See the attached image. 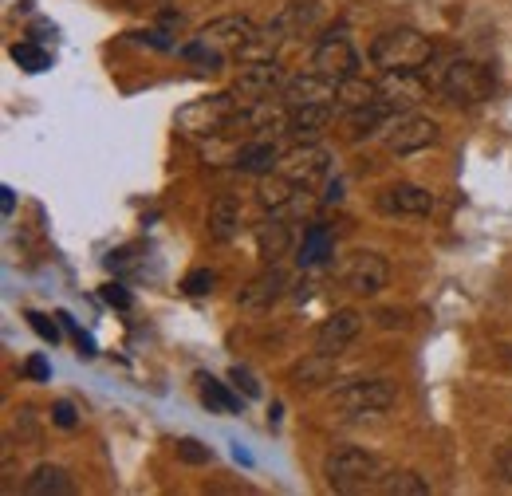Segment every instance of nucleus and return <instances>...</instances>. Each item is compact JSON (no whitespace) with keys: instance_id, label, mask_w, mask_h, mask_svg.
Segmentation results:
<instances>
[{"instance_id":"obj_1","label":"nucleus","mask_w":512,"mask_h":496,"mask_svg":"<svg viewBox=\"0 0 512 496\" xmlns=\"http://www.w3.org/2000/svg\"><path fill=\"white\" fill-rule=\"evenodd\" d=\"M430 56H434V44L414 28H390L371 44V63L383 71H398V67L418 71L422 63H430Z\"/></svg>"},{"instance_id":"obj_2","label":"nucleus","mask_w":512,"mask_h":496,"mask_svg":"<svg viewBox=\"0 0 512 496\" xmlns=\"http://www.w3.org/2000/svg\"><path fill=\"white\" fill-rule=\"evenodd\" d=\"M323 477L335 493H359V489H371L379 485V457H371L367 449H335L323 465Z\"/></svg>"},{"instance_id":"obj_3","label":"nucleus","mask_w":512,"mask_h":496,"mask_svg":"<svg viewBox=\"0 0 512 496\" xmlns=\"http://www.w3.org/2000/svg\"><path fill=\"white\" fill-rule=\"evenodd\" d=\"M237 115H241V103L233 95H209V99H193L190 107H182L178 126L190 138H205V134H225Z\"/></svg>"},{"instance_id":"obj_4","label":"nucleus","mask_w":512,"mask_h":496,"mask_svg":"<svg viewBox=\"0 0 512 496\" xmlns=\"http://www.w3.org/2000/svg\"><path fill=\"white\" fill-rule=\"evenodd\" d=\"M394 398L398 394H394V386L386 378H363V382L339 386L335 398H331V406L339 414H347V418H363V414H383V410H390Z\"/></svg>"},{"instance_id":"obj_5","label":"nucleus","mask_w":512,"mask_h":496,"mask_svg":"<svg viewBox=\"0 0 512 496\" xmlns=\"http://www.w3.org/2000/svg\"><path fill=\"white\" fill-rule=\"evenodd\" d=\"M442 91H446L453 103H465V107H477L493 95V71L477 60H457L446 67L442 75Z\"/></svg>"},{"instance_id":"obj_6","label":"nucleus","mask_w":512,"mask_h":496,"mask_svg":"<svg viewBox=\"0 0 512 496\" xmlns=\"http://www.w3.org/2000/svg\"><path fill=\"white\" fill-rule=\"evenodd\" d=\"M375 91H379V103H383L390 115L410 111V107H418V103L430 99V83L418 71H406V67L383 71V79L375 83Z\"/></svg>"},{"instance_id":"obj_7","label":"nucleus","mask_w":512,"mask_h":496,"mask_svg":"<svg viewBox=\"0 0 512 496\" xmlns=\"http://www.w3.org/2000/svg\"><path fill=\"white\" fill-rule=\"evenodd\" d=\"M253 36H256V24L249 16H221V20H213V24H205L197 32V44H205L209 52H217L225 60V56H241Z\"/></svg>"},{"instance_id":"obj_8","label":"nucleus","mask_w":512,"mask_h":496,"mask_svg":"<svg viewBox=\"0 0 512 496\" xmlns=\"http://www.w3.org/2000/svg\"><path fill=\"white\" fill-rule=\"evenodd\" d=\"M312 67L339 83V79H351L359 71V56H355V48H351V40L343 32H331V36H323L320 48L312 52Z\"/></svg>"},{"instance_id":"obj_9","label":"nucleus","mask_w":512,"mask_h":496,"mask_svg":"<svg viewBox=\"0 0 512 496\" xmlns=\"http://www.w3.org/2000/svg\"><path fill=\"white\" fill-rule=\"evenodd\" d=\"M434 142H438V123L422 119V115H402L386 130V150L390 154H414V150H426Z\"/></svg>"},{"instance_id":"obj_10","label":"nucleus","mask_w":512,"mask_h":496,"mask_svg":"<svg viewBox=\"0 0 512 496\" xmlns=\"http://www.w3.org/2000/svg\"><path fill=\"white\" fill-rule=\"evenodd\" d=\"M386 276H390V268H386V260L379 256V252H351V256H347L343 284H347L351 292H359V296H375V292H383L386 288Z\"/></svg>"},{"instance_id":"obj_11","label":"nucleus","mask_w":512,"mask_h":496,"mask_svg":"<svg viewBox=\"0 0 512 496\" xmlns=\"http://www.w3.org/2000/svg\"><path fill=\"white\" fill-rule=\"evenodd\" d=\"M359 331H363V315H359V311L355 308L335 311L320 331H316V351H320V355H331V359H339V355L359 339Z\"/></svg>"},{"instance_id":"obj_12","label":"nucleus","mask_w":512,"mask_h":496,"mask_svg":"<svg viewBox=\"0 0 512 496\" xmlns=\"http://www.w3.org/2000/svg\"><path fill=\"white\" fill-rule=\"evenodd\" d=\"M331 170V154L323 146H296L288 158H280V174H288L296 186H316Z\"/></svg>"},{"instance_id":"obj_13","label":"nucleus","mask_w":512,"mask_h":496,"mask_svg":"<svg viewBox=\"0 0 512 496\" xmlns=\"http://www.w3.org/2000/svg\"><path fill=\"white\" fill-rule=\"evenodd\" d=\"M379 209L390 217H426L434 209V193L422 186H410V182H398L379 193Z\"/></svg>"},{"instance_id":"obj_14","label":"nucleus","mask_w":512,"mask_h":496,"mask_svg":"<svg viewBox=\"0 0 512 496\" xmlns=\"http://www.w3.org/2000/svg\"><path fill=\"white\" fill-rule=\"evenodd\" d=\"M331 99H339V83L320 75V71L296 75V79L284 83V107L288 111L292 107H308V103H331Z\"/></svg>"},{"instance_id":"obj_15","label":"nucleus","mask_w":512,"mask_h":496,"mask_svg":"<svg viewBox=\"0 0 512 496\" xmlns=\"http://www.w3.org/2000/svg\"><path fill=\"white\" fill-rule=\"evenodd\" d=\"M276 87H280V67L272 60H249L237 71V95L249 99V103H260Z\"/></svg>"},{"instance_id":"obj_16","label":"nucleus","mask_w":512,"mask_h":496,"mask_svg":"<svg viewBox=\"0 0 512 496\" xmlns=\"http://www.w3.org/2000/svg\"><path fill=\"white\" fill-rule=\"evenodd\" d=\"M284 288H288V276H284L280 268H268V272H260L256 280H249V288H241L237 304L245 311H268L284 296Z\"/></svg>"},{"instance_id":"obj_17","label":"nucleus","mask_w":512,"mask_h":496,"mask_svg":"<svg viewBox=\"0 0 512 496\" xmlns=\"http://www.w3.org/2000/svg\"><path fill=\"white\" fill-rule=\"evenodd\" d=\"M335 119V107L331 103H308V107H292L288 111V134L296 138V142H312V138H320L327 123Z\"/></svg>"},{"instance_id":"obj_18","label":"nucleus","mask_w":512,"mask_h":496,"mask_svg":"<svg viewBox=\"0 0 512 496\" xmlns=\"http://www.w3.org/2000/svg\"><path fill=\"white\" fill-rule=\"evenodd\" d=\"M316 20H320V4H316V0H296V4H284L280 16H276L268 28H272L280 40H288V36L308 32Z\"/></svg>"},{"instance_id":"obj_19","label":"nucleus","mask_w":512,"mask_h":496,"mask_svg":"<svg viewBox=\"0 0 512 496\" xmlns=\"http://www.w3.org/2000/svg\"><path fill=\"white\" fill-rule=\"evenodd\" d=\"M237 225H241V201H237V197H221V201L209 209V237L225 245V241L237 237Z\"/></svg>"},{"instance_id":"obj_20","label":"nucleus","mask_w":512,"mask_h":496,"mask_svg":"<svg viewBox=\"0 0 512 496\" xmlns=\"http://www.w3.org/2000/svg\"><path fill=\"white\" fill-rule=\"evenodd\" d=\"M288 248H292V229H288L284 221H264V225H256V252H260L268 264H276Z\"/></svg>"},{"instance_id":"obj_21","label":"nucleus","mask_w":512,"mask_h":496,"mask_svg":"<svg viewBox=\"0 0 512 496\" xmlns=\"http://www.w3.org/2000/svg\"><path fill=\"white\" fill-rule=\"evenodd\" d=\"M331 363H335L331 355H320V351H316L312 359L296 363L288 378H292V386H296V390H316V386H323V382H331V374H335Z\"/></svg>"},{"instance_id":"obj_22","label":"nucleus","mask_w":512,"mask_h":496,"mask_svg":"<svg viewBox=\"0 0 512 496\" xmlns=\"http://www.w3.org/2000/svg\"><path fill=\"white\" fill-rule=\"evenodd\" d=\"M280 166V154H276V146L272 142H249V146H241L237 150V170H245V174H272Z\"/></svg>"},{"instance_id":"obj_23","label":"nucleus","mask_w":512,"mask_h":496,"mask_svg":"<svg viewBox=\"0 0 512 496\" xmlns=\"http://www.w3.org/2000/svg\"><path fill=\"white\" fill-rule=\"evenodd\" d=\"M24 493L28 496H67L71 493V477H67V469H60V465H40V469L28 477Z\"/></svg>"},{"instance_id":"obj_24","label":"nucleus","mask_w":512,"mask_h":496,"mask_svg":"<svg viewBox=\"0 0 512 496\" xmlns=\"http://www.w3.org/2000/svg\"><path fill=\"white\" fill-rule=\"evenodd\" d=\"M331 252H335V241H331L327 225H312V229L304 233V241H300V256H296V260H300V268H316Z\"/></svg>"},{"instance_id":"obj_25","label":"nucleus","mask_w":512,"mask_h":496,"mask_svg":"<svg viewBox=\"0 0 512 496\" xmlns=\"http://www.w3.org/2000/svg\"><path fill=\"white\" fill-rule=\"evenodd\" d=\"M256 193H260V205L264 209H288L296 201V182L288 174H272V178L264 174V182H260Z\"/></svg>"},{"instance_id":"obj_26","label":"nucleus","mask_w":512,"mask_h":496,"mask_svg":"<svg viewBox=\"0 0 512 496\" xmlns=\"http://www.w3.org/2000/svg\"><path fill=\"white\" fill-rule=\"evenodd\" d=\"M375 489L386 496H426L430 493V485H426L418 473H410V469H394V473H386Z\"/></svg>"},{"instance_id":"obj_27","label":"nucleus","mask_w":512,"mask_h":496,"mask_svg":"<svg viewBox=\"0 0 512 496\" xmlns=\"http://www.w3.org/2000/svg\"><path fill=\"white\" fill-rule=\"evenodd\" d=\"M386 115H390V111H386L379 99H375V103H367V107H351V111H347V134H351V138L375 134V126L383 123Z\"/></svg>"},{"instance_id":"obj_28","label":"nucleus","mask_w":512,"mask_h":496,"mask_svg":"<svg viewBox=\"0 0 512 496\" xmlns=\"http://www.w3.org/2000/svg\"><path fill=\"white\" fill-rule=\"evenodd\" d=\"M197 382H201V402H205L213 414H233V410H237V398L225 390V382H217L213 374H201Z\"/></svg>"},{"instance_id":"obj_29","label":"nucleus","mask_w":512,"mask_h":496,"mask_svg":"<svg viewBox=\"0 0 512 496\" xmlns=\"http://www.w3.org/2000/svg\"><path fill=\"white\" fill-rule=\"evenodd\" d=\"M379 99V91H375V83H363L359 75H351V79H339V103L351 111V107H367V103H375Z\"/></svg>"},{"instance_id":"obj_30","label":"nucleus","mask_w":512,"mask_h":496,"mask_svg":"<svg viewBox=\"0 0 512 496\" xmlns=\"http://www.w3.org/2000/svg\"><path fill=\"white\" fill-rule=\"evenodd\" d=\"M12 60L20 63L24 71H32V75H36V71H44V67H48V52H40L36 44H16V48H12Z\"/></svg>"},{"instance_id":"obj_31","label":"nucleus","mask_w":512,"mask_h":496,"mask_svg":"<svg viewBox=\"0 0 512 496\" xmlns=\"http://www.w3.org/2000/svg\"><path fill=\"white\" fill-rule=\"evenodd\" d=\"M178 461H186V465H209L213 453H209V445H201V441H193V437H182V441H178Z\"/></svg>"},{"instance_id":"obj_32","label":"nucleus","mask_w":512,"mask_h":496,"mask_svg":"<svg viewBox=\"0 0 512 496\" xmlns=\"http://www.w3.org/2000/svg\"><path fill=\"white\" fill-rule=\"evenodd\" d=\"M213 284H217V272H213V268H197V272L186 276V284H182V288H186L190 296H209V292H213Z\"/></svg>"},{"instance_id":"obj_33","label":"nucleus","mask_w":512,"mask_h":496,"mask_svg":"<svg viewBox=\"0 0 512 496\" xmlns=\"http://www.w3.org/2000/svg\"><path fill=\"white\" fill-rule=\"evenodd\" d=\"M28 323H32V331H36L44 343H60V331H56V323H48V315L28 311Z\"/></svg>"},{"instance_id":"obj_34","label":"nucleus","mask_w":512,"mask_h":496,"mask_svg":"<svg viewBox=\"0 0 512 496\" xmlns=\"http://www.w3.org/2000/svg\"><path fill=\"white\" fill-rule=\"evenodd\" d=\"M229 378H233V382H237V386H241L249 398H256V394H260V382H256L253 371H245V367H233V371H229Z\"/></svg>"},{"instance_id":"obj_35","label":"nucleus","mask_w":512,"mask_h":496,"mask_svg":"<svg viewBox=\"0 0 512 496\" xmlns=\"http://www.w3.org/2000/svg\"><path fill=\"white\" fill-rule=\"evenodd\" d=\"M52 422H56L60 430H71V426H75V406H71V402H56V406H52Z\"/></svg>"},{"instance_id":"obj_36","label":"nucleus","mask_w":512,"mask_h":496,"mask_svg":"<svg viewBox=\"0 0 512 496\" xmlns=\"http://www.w3.org/2000/svg\"><path fill=\"white\" fill-rule=\"evenodd\" d=\"M103 300H107L111 308H130V292L123 284H107V288H103Z\"/></svg>"},{"instance_id":"obj_37","label":"nucleus","mask_w":512,"mask_h":496,"mask_svg":"<svg viewBox=\"0 0 512 496\" xmlns=\"http://www.w3.org/2000/svg\"><path fill=\"white\" fill-rule=\"evenodd\" d=\"M24 374H28V378H36V382H48V378H52V367L36 355V359H28V363H24Z\"/></svg>"},{"instance_id":"obj_38","label":"nucleus","mask_w":512,"mask_h":496,"mask_svg":"<svg viewBox=\"0 0 512 496\" xmlns=\"http://www.w3.org/2000/svg\"><path fill=\"white\" fill-rule=\"evenodd\" d=\"M501 477H505V481L512 485V449L505 453V457H501Z\"/></svg>"},{"instance_id":"obj_39","label":"nucleus","mask_w":512,"mask_h":496,"mask_svg":"<svg viewBox=\"0 0 512 496\" xmlns=\"http://www.w3.org/2000/svg\"><path fill=\"white\" fill-rule=\"evenodd\" d=\"M4 193V213H12L16 209V197H12V189H0Z\"/></svg>"},{"instance_id":"obj_40","label":"nucleus","mask_w":512,"mask_h":496,"mask_svg":"<svg viewBox=\"0 0 512 496\" xmlns=\"http://www.w3.org/2000/svg\"><path fill=\"white\" fill-rule=\"evenodd\" d=\"M379 323H383V327H394L398 319H394V311H379Z\"/></svg>"}]
</instances>
